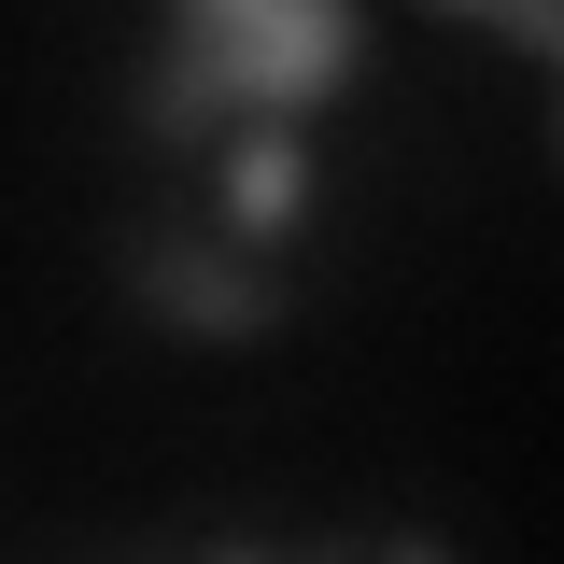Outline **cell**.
Listing matches in <instances>:
<instances>
[{
  "instance_id": "obj_1",
  "label": "cell",
  "mask_w": 564,
  "mask_h": 564,
  "mask_svg": "<svg viewBox=\"0 0 564 564\" xmlns=\"http://www.w3.org/2000/svg\"><path fill=\"white\" fill-rule=\"evenodd\" d=\"M113 269L184 325V339H269L282 325V282L240 254V240H184V226H128L113 240Z\"/></svg>"
},
{
  "instance_id": "obj_2",
  "label": "cell",
  "mask_w": 564,
  "mask_h": 564,
  "mask_svg": "<svg viewBox=\"0 0 564 564\" xmlns=\"http://www.w3.org/2000/svg\"><path fill=\"white\" fill-rule=\"evenodd\" d=\"M296 198H311L296 113H240V128H226V240H240V254L296 240Z\"/></svg>"
},
{
  "instance_id": "obj_3",
  "label": "cell",
  "mask_w": 564,
  "mask_h": 564,
  "mask_svg": "<svg viewBox=\"0 0 564 564\" xmlns=\"http://www.w3.org/2000/svg\"><path fill=\"white\" fill-rule=\"evenodd\" d=\"M240 128V85H226V43L212 29H170V57L141 85V141H170V155H198V141Z\"/></svg>"
},
{
  "instance_id": "obj_4",
  "label": "cell",
  "mask_w": 564,
  "mask_h": 564,
  "mask_svg": "<svg viewBox=\"0 0 564 564\" xmlns=\"http://www.w3.org/2000/svg\"><path fill=\"white\" fill-rule=\"evenodd\" d=\"M466 14H494L522 57H564V0H466Z\"/></svg>"
}]
</instances>
